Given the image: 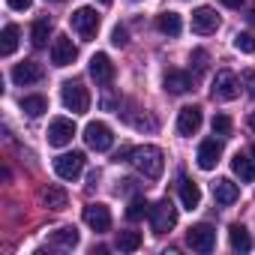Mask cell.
<instances>
[{
    "mask_svg": "<svg viewBox=\"0 0 255 255\" xmlns=\"http://www.w3.org/2000/svg\"><path fill=\"white\" fill-rule=\"evenodd\" d=\"M222 3H225V6H228V9H240V6H243V3H246V0H222Z\"/></svg>",
    "mask_w": 255,
    "mask_h": 255,
    "instance_id": "obj_37",
    "label": "cell"
},
{
    "mask_svg": "<svg viewBox=\"0 0 255 255\" xmlns=\"http://www.w3.org/2000/svg\"><path fill=\"white\" fill-rule=\"evenodd\" d=\"M129 162L132 168L147 177V180H159L162 177V168H165V156L156 144H141V147H132L129 150Z\"/></svg>",
    "mask_w": 255,
    "mask_h": 255,
    "instance_id": "obj_1",
    "label": "cell"
},
{
    "mask_svg": "<svg viewBox=\"0 0 255 255\" xmlns=\"http://www.w3.org/2000/svg\"><path fill=\"white\" fill-rule=\"evenodd\" d=\"M243 84L249 87V96L255 99V72H252V69H246V72H243Z\"/></svg>",
    "mask_w": 255,
    "mask_h": 255,
    "instance_id": "obj_35",
    "label": "cell"
},
{
    "mask_svg": "<svg viewBox=\"0 0 255 255\" xmlns=\"http://www.w3.org/2000/svg\"><path fill=\"white\" fill-rule=\"evenodd\" d=\"M75 138V123L69 117H54L48 123V144L51 147H66Z\"/></svg>",
    "mask_w": 255,
    "mask_h": 255,
    "instance_id": "obj_8",
    "label": "cell"
},
{
    "mask_svg": "<svg viewBox=\"0 0 255 255\" xmlns=\"http://www.w3.org/2000/svg\"><path fill=\"white\" fill-rule=\"evenodd\" d=\"M216 27H219V15H216V9H210V6H198V9L192 12V30H195V33L207 36V33H216Z\"/></svg>",
    "mask_w": 255,
    "mask_h": 255,
    "instance_id": "obj_11",
    "label": "cell"
},
{
    "mask_svg": "<svg viewBox=\"0 0 255 255\" xmlns=\"http://www.w3.org/2000/svg\"><path fill=\"white\" fill-rule=\"evenodd\" d=\"M132 126H135V129H147V132H153V129H156V120L144 114V117H132Z\"/></svg>",
    "mask_w": 255,
    "mask_h": 255,
    "instance_id": "obj_32",
    "label": "cell"
},
{
    "mask_svg": "<svg viewBox=\"0 0 255 255\" xmlns=\"http://www.w3.org/2000/svg\"><path fill=\"white\" fill-rule=\"evenodd\" d=\"M252 156H255V147H252Z\"/></svg>",
    "mask_w": 255,
    "mask_h": 255,
    "instance_id": "obj_42",
    "label": "cell"
},
{
    "mask_svg": "<svg viewBox=\"0 0 255 255\" xmlns=\"http://www.w3.org/2000/svg\"><path fill=\"white\" fill-rule=\"evenodd\" d=\"M249 126H252V129H255V111L249 114Z\"/></svg>",
    "mask_w": 255,
    "mask_h": 255,
    "instance_id": "obj_38",
    "label": "cell"
},
{
    "mask_svg": "<svg viewBox=\"0 0 255 255\" xmlns=\"http://www.w3.org/2000/svg\"><path fill=\"white\" fill-rule=\"evenodd\" d=\"M210 93H213V99H219V102L237 99V93H240V78H237L234 72H228V69H219L216 78H213V84H210Z\"/></svg>",
    "mask_w": 255,
    "mask_h": 255,
    "instance_id": "obj_5",
    "label": "cell"
},
{
    "mask_svg": "<svg viewBox=\"0 0 255 255\" xmlns=\"http://www.w3.org/2000/svg\"><path fill=\"white\" fill-rule=\"evenodd\" d=\"M84 141H87V147H90V150L105 153V150H111L114 135H111V129H108V123L93 120V123H87V126H84Z\"/></svg>",
    "mask_w": 255,
    "mask_h": 255,
    "instance_id": "obj_4",
    "label": "cell"
},
{
    "mask_svg": "<svg viewBox=\"0 0 255 255\" xmlns=\"http://www.w3.org/2000/svg\"><path fill=\"white\" fill-rule=\"evenodd\" d=\"M60 99L66 105V111H72V114H84L90 108V93L81 81H66L60 87Z\"/></svg>",
    "mask_w": 255,
    "mask_h": 255,
    "instance_id": "obj_2",
    "label": "cell"
},
{
    "mask_svg": "<svg viewBox=\"0 0 255 255\" xmlns=\"http://www.w3.org/2000/svg\"><path fill=\"white\" fill-rule=\"evenodd\" d=\"M186 246L195 249V252H213V246H216V231H213V225H207V222L192 225V228L186 231Z\"/></svg>",
    "mask_w": 255,
    "mask_h": 255,
    "instance_id": "obj_7",
    "label": "cell"
},
{
    "mask_svg": "<svg viewBox=\"0 0 255 255\" xmlns=\"http://www.w3.org/2000/svg\"><path fill=\"white\" fill-rule=\"evenodd\" d=\"M21 111L27 117H39V114L48 111V102H45V96H24L21 99Z\"/></svg>",
    "mask_w": 255,
    "mask_h": 255,
    "instance_id": "obj_28",
    "label": "cell"
},
{
    "mask_svg": "<svg viewBox=\"0 0 255 255\" xmlns=\"http://www.w3.org/2000/svg\"><path fill=\"white\" fill-rule=\"evenodd\" d=\"M231 171H234L243 183H252V180H255V159H249L246 153H234V159H231Z\"/></svg>",
    "mask_w": 255,
    "mask_h": 255,
    "instance_id": "obj_19",
    "label": "cell"
},
{
    "mask_svg": "<svg viewBox=\"0 0 255 255\" xmlns=\"http://www.w3.org/2000/svg\"><path fill=\"white\" fill-rule=\"evenodd\" d=\"M54 3H63V0H54Z\"/></svg>",
    "mask_w": 255,
    "mask_h": 255,
    "instance_id": "obj_41",
    "label": "cell"
},
{
    "mask_svg": "<svg viewBox=\"0 0 255 255\" xmlns=\"http://www.w3.org/2000/svg\"><path fill=\"white\" fill-rule=\"evenodd\" d=\"M48 36H51V18H36L33 27H30V42H33V48H45V45H48Z\"/></svg>",
    "mask_w": 255,
    "mask_h": 255,
    "instance_id": "obj_22",
    "label": "cell"
},
{
    "mask_svg": "<svg viewBox=\"0 0 255 255\" xmlns=\"http://www.w3.org/2000/svg\"><path fill=\"white\" fill-rule=\"evenodd\" d=\"M6 3H9V9L24 12V9H30V6H33V0H6Z\"/></svg>",
    "mask_w": 255,
    "mask_h": 255,
    "instance_id": "obj_36",
    "label": "cell"
},
{
    "mask_svg": "<svg viewBox=\"0 0 255 255\" xmlns=\"http://www.w3.org/2000/svg\"><path fill=\"white\" fill-rule=\"evenodd\" d=\"M51 243H54L57 249H72V246H78V231H75L72 225H63V228H57V231L51 234Z\"/></svg>",
    "mask_w": 255,
    "mask_h": 255,
    "instance_id": "obj_23",
    "label": "cell"
},
{
    "mask_svg": "<svg viewBox=\"0 0 255 255\" xmlns=\"http://www.w3.org/2000/svg\"><path fill=\"white\" fill-rule=\"evenodd\" d=\"M156 27H159L165 36H177V33L183 30V21H180L177 12H162V15L156 18Z\"/></svg>",
    "mask_w": 255,
    "mask_h": 255,
    "instance_id": "obj_25",
    "label": "cell"
},
{
    "mask_svg": "<svg viewBox=\"0 0 255 255\" xmlns=\"http://www.w3.org/2000/svg\"><path fill=\"white\" fill-rule=\"evenodd\" d=\"M39 201H42L48 210H63L66 201H69V195H66V189H60V186H48V189H42Z\"/></svg>",
    "mask_w": 255,
    "mask_h": 255,
    "instance_id": "obj_21",
    "label": "cell"
},
{
    "mask_svg": "<svg viewBox=\"0 0 255 255\" xmlns=\"http://www.w3.org/2000/svg\"><path fill=\"white\" fill-rule=\"evenodd\" d=\"M99 3H105V6H108V3H111V0H99Z\"/></svg>",
    "mask_w": 255,
    "mask_h": 255,
    "instance_id": "obj_40",
    "label": "cell"
},
{
    "mask_svg": "<svg viewBox=\"0 0 255 255\" xmlns=\"http://www.w3.org/2000/svg\"><path fill=\"white\" fill-rule=\"evenodd\" d=\"M219 156H222V144L216 138H207V141L198 144V165L204 171H213L219 165Z\"/></svg>",
    "mask_w": 255,
    "mask_h": 255,
    "instance_id": "obj_15",
    "label": "cell"
},
{
    "mask_svg": "<svg viewBox=\"0 0 255 255\" xmlns=\"http://www.w3.org/2000/svg\"><path fill=\"white\" fill-rule=\"evenodd\" d=\"M192 60H195V69L201 72V69L207 66V51H201V48H198V51H192Z\"/></svg>",
    "mask_w": 255,
    "mask_h": 255,
    "instance_id": "obj_34",
    "label": "cell"
},
{
    "mask_svg": "<svg viewBox=\"0 0 255 255\" xmlns=\"http://www.w3.org/2000/svg\"><path fill=\"white\" fill-rule=\"evenodd\" d=\"M198 129H201V108L198 105L180 108V114H177V132L180 135H195Z\"/></svg>",
    "mask_w": 255,
    "mask_h": 255,
    "instance_id": "obj_12",
    "label": "cell"
},
{
    "mask_svg": "<svg viewBox=\"0 0 255 255\" xmlns=\"http://www.w3.org/2000/svg\"><path fill=\"white\" fill-rule=\"evenodd\" d=\"M177 225V207L171 204V198H162L150 207V228L153 234H165Z\"/></svg>",
    "mask_w": 255,
    "mask_h": 255,
    "instance_id": "obj_3",
    "label": "cell"
},
{
    "mask_svg": "<svg viewBox=\"0 0 255 255\" xmlns=\"http://www.w3.org/2000/svg\"><path fill=\"white\" fill-rule=\"evenodd\" d=\"M18 36H21V30H18L15 24H6V27H3V42H0V54L9 57V54L18 48Z\"/></svg>",
    "mask_w": 255,
    "mask_h": 255,
    "instance_id": "obj_27",
    "label": "cell"
},
{
    "mask_svg": "<svg viewBox=\"0 0 255 255\" xmlns=\"http://www.w3.org/2000/svg\"><path fill=\"white\" fill-rule=\"evenodd\" d=\"M150 207H153V204H147V198H144V195H135V198L129 201V207H126V219L138 222V219L150 216Z\"/></svg>",
    "mask_w": 255,
    "mask_h": 255,
    "instance_id": "obj_26",
    "label": "cell"
},
{
    "mask_svg": "<svg viewBox=\"0 0 255 255\" xmlns=\"http://www.w3.org/2000/svg\"><path fill=\"white\" fill-rule=\"evenodd\" d=\"M162 84H165V90H168V93L180 96V93H186V90L192 87V75H189V72H183V69H168Z\"/></svg>",
    "mask_w": 255,
    "mask_h": 255,
    "instance_id": "obj_17",
    "label": "cell"
},
{
    "mask_svg": "<svg viewBox=\"0 0 255 255\" xmlns=\"http://www.w3.org/2000/svg\"><path fill=\"white\" fill-rule=\"evenodd\" d=\"M180 201H183V207H186V210H195V207L201 204V189H198V183H195V180L180 177Z\"/></svg>",
    "mask_w": 255,
    "mask_h": 255,
    "instance_id": "obj_20",
    "label": "cell"
},
{
    "mask_svg": "<svg viewBox=\"0 0 255 255\" xmlns=\"http://www.w3.org/2000/svg\"><path fill=\"white\" fill-rule=\"evenodd\" d=\"M141 246V234L138 231H120L117 234V249L120 252H135Z\"/></svg>",
    "mask_w": 255,
    "mask_h": 255,
    "instance_id": "obj_29",
    "label": "cell"
},
{
    "mask_svg": "<svg viewBox=\"0 0 255 255\" xmlns=\"http://www.w3.org/2000/svg\"><path fill=\"white\" fill-rule=\"evenodd\" d=\"M210 129H213V135H231V117L228 114H216L213 117V123H210Z\"/></svg>",
    "mask_w": 255,
    "mask_h": 255,
    "instance_id": "obj_30",
    "label": "cell"
},
{
    "mask_svg": "<svg viewBox=\"0 0 255 255\" xmlns=\"http://www.w3.org/2000/svg\"><path fill=\"white\" fill-rule=\"evenodd\" d=\"M42 75H45V72H42V66H39V63H33V60L15 63V69H12V81H15V84H21V87L42 81Z\"/></svg>",
    "mask_w": 255,
    "mask_h": 255,
    "instance_id": "obj_14",
    "label": "cell"
},
{
    "mask_svg": "<svg viewBox=\"0 0 255 255\" xmlns=\"http://www.w3.org/2000/svg\"><path fill=\"white\" fill-rule=\"evenodd\" d=\"M54 171H57V177H63V180H75V177L84 171V153H78V150L60 153V156L54 159Z\"/></svg>",
    "mask_w": 255,
    "mask_h": 255,
    "instance_id": "obj_9",
    "label": "cell"
},
{
    "mask_svg": "<svg viewBox=\"0 0 255 255\" xmlns=\"http://www.w3.org/2000/svg\"><path fill=\"white\" fill-rule=\"evenodd\" d=\"M69 21H72V30H75L81 39H93L96 30H99V15H96L93 6H81V9H75Z\"/></svg>",
    "mask_w": 255,
    "mask_h": 255,
    "instance_id": "obj_6",
    "label": "cell"
},
{
    "mask_svg": "<svg viewBox=\"0 0 255 255\" xmlns=\"http://www.w3.org/2000/svg\"><path fill=\"white\" fill-rule=\"evenodd\" d=\"M249 21H252V24H255V6H252V9H249Z\"/></svg>",
    "mask_w": 255,
    "mask_h": 255,
    "instance_id": "obj_39",
    "label": "cell"
},
{
    "mask_svg": "<svg viewBox=\"0 0 255 255\" xmlns=\"http://www.w3.org/2000/svg\"><path fill=\"white\" fill-rule=\"evenodd\" d=\"M90 75L96 78V84H108L111 78H114V63H111V57L108 54H93L90 57Z\"/></svg>",
    "mask_w": 255,
    "mask_h": 255,
    "instance_id": "obj_16",
    "label": "cell"
},
{
    "mask_svg": "<svg viewBox=\"0 0 255 255\" xmlns=\"http://www.w3.org/2000/svg\"><path fill=\"white\" fill-rule=\"evenodd\" d=\"M213 198H216L219 204H234V201L240 198V186H237L234 180L222 177V180H216V183H213Z\"/></svg>",
    "mask_w": 255,
    "mask_h": 255,
    "instance_id": "obj_18",
    "label": "cell"
},
{
    "mask_svg": "<svg viewBox=\"0 0 255 255\" xmlns=\"http://www.w3.org/2000/svg\"><path fill=\"white\" fill-rule=\"evenodd\" d=\"M228 240H231V249H234V252H249V249H252L249 231H246L243 225H231V228H228Z\"/></svg>",
    "mask_w": 255,
    "mask_h": 255,
    "instance_id": "obj_24",
    "label": "cell"
},
{
    "mask_svg": "<svg viewBox=\"0 0 255 255\" xmlns=\"http://www.w3.org/2000/svg\"><path fill=\"white\" fill-rule=\"evenodd\" d=\"M234 48L243 54H255V36L252 33H237L234 36Z\"/></svg>",
    "mask_w": 255,
    "mask_h": 255,
    "instance_id": "obj_31",
    "label": "cell"
},
{
    "mask_svg": "<svg viewBox=\"0 0 255 255\" xmlns=\"http://www.w3.org/2000/svg\"><path fill=\"white\" fill-rule=\"evenodd\" d=\"M84 222L93 228V231H108L111 228V210L105 207V204H87L84 207Z\"/></svg>",
    "mask_w": 255,
    "mask_h": 255,
    "instance_id": "obj_13",
    "label": "cell"
},
{
    "mask_svg": "<svg viewBox=\"0 0 255 255\" xmlns=\"http://www.w3.org/2000/svg\"><path fill=\"white\" fill-rule=\"evenodd\" d=\"M111 42H114L117 48H123L126 42H129V33H126V27H114V33H111Z\"/></svg>",
    "mask_w": 255,
    "mask_h": 255,
    "instance_id": "obj_33",
    "label": "cell"
},
{
    "mask_svg": "<svg viewBox=\"0 0 255 255\" xmlns=\"http://www.w3.org/2000/svg\"><path fill=\"white\" fill-rule=\"evenodd\" d=\"M75 57H78V48L66 33L51 42V63L54 66H69V63H75Z\"/></svg>",
    "mask_w": 255,
    "mask_h": 255,
    "instance_id": "obj_10",
    "label": "cell"
}]
</instances>
